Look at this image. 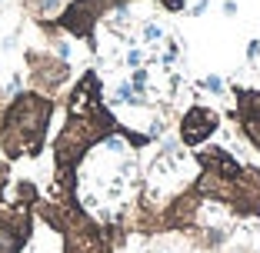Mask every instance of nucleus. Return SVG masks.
<instances>
[{"label": "nucleus", "mask_w": 260, "mask_h": 253, "mask_svg": "<svg viewBox=\"0 0 260 253\" xmlns=\"http://www.w3.org/2000/svg\"><path fill=\"white\" fill-rule=\"evenodd\" d=\"M57 103L40 90H20L17 97L7 100V107L0 110V150L7 160L40 157L44 140L50 133V117Z\"/></svg>", "instance_id": "obj_1"}, {"label": "nucleus", "mask_w": 260, "mask_h": 253, "mask_svg": "<svg viewBox=\"0 0 260 253\" xmlns=\"http://www.w3.org/2000/svg\"><path fill=\"white\" fill-rule=\"evenodd\" d=\"M23 60H27V80H30L34 90L54 97L70 77V60H60L54 50H23Z\"/></svg>", "instance_id": "obj_2"}, {"label": "nucleus", "mask_w": 260, "mask_h": 253, "mask_svg": "<svg viewBox=\"0 0 260 253\" xmlns=\"http://www.w3.org/2000/svg\"><path fill=\"white\" fill-rule=\"evenodd\" d=\"M100 20H104V14H100L97 0H74V4H67L63 14L57 17V23H60V30L67 33V37L87 40V44H93V30H97Z\"/></svg>", "instance_id": "obj_3"}, {"label": "nucleus", "mask_w": 260, "mask_h": 253, "mask_svg": "<svg viewBox=\"0 0 260 253\" xmlns=\"http://www.w3.org/2000/svg\"><path fill=\"white\" fill-rule=\"evenodd\" d=\"M217 130H220V117H217V110L204 107V103H193V107L180 117L177 140H180L184 147H204Z\"/></svg>", "instance_id": "obj_4"}, {"label": "nucleus", "mask_w": 260, "mask_h": 253, "mask_svg": "<svg viewBox=\"0 0 260 253\" xmlns=\"http://www.w3.org/2000/svg\"><path fill=\"white\" fill-rule=\"evenodd\" d=\"M197 160H200V170H210V173H217L220 180H244L247 176V167L230 154L227 147L210 143V147H204V150H197Z\"/></svg>", "instance_id": "obj_5"}, {"label": "nucleus", "mask_w": 260, "mask_h": 253, "mask_svg": "<svg viewBox=\"0 0 260 253\" xmlns=\"http://www.w3.org/2000/svg\"><path fill=\"white\" fill-rule=\"evenodd\" d=\"M237 120L247 143L260 154V93L257 90H237Z\"/></svg>", "instance_id": "obj_6"}, {"label": "nucleus", "mask_w": 260, "mask_h": 253, "mask_svg": "<svg viewBox=\"0 0 260 253\" xmlns=\"http://www.w3.org/2000/svg\"><path fill=\"white\" fill-rule=\"evenodd\" d=\"M67 4H70V0H23V10L40 23V20H57Z\"/></svg>", "instance_id": "obj_7"}, {"label": "nucleus", "mask_w": 260, "mask_h": 253, "mask_svg": "<svg viewBox=\"0 0 260 253\" xmlns=\"http://www.w3.org/2000/svg\"><path fill=\"white\" fill-rule=\"evenodd\" d=\"M200 246L204 250H217V246L227 240V230H220V227H200Z\"/></svg>", "instance_id": "obj_8"}, {"label": "nucleus", "mask_w": 260, "mask_h": 253, "mask_svg": "<svg viewBox=\"0 0 260 253\" xmlns=\"http://www.w3.org/2000/svg\"><path fill=\"white\" fill-rule=\"evenodd\" d=\"M110 103H130V107H144L147 100L140 97V93H134V87L130 84H120L114 90V97H110Z\"/></svg>", "instance_id": "obj_9"}, {"label": "nucleus", "mask_w": 260, "mask_h": 253, "mask_svg": "<svg viewBox=\"0 0 260 253\" xmlns=\"http://www.w3.org/2000/svg\"><path fill=\"white\" fill-rule=\"evenodd\" d=\"M200 90H207V93H214V97H223V77L220 74H207V77H200Z\"/></svg>", "instance_id": "obj_10"}, {"label": "nucleus", "mask_w": 260, "mask_h": 253, "mask_svg": "<svg viewBox=\"0 0 260 253\" xmlns=\"http://www.w3.org/2000/svg\"><path fill=\"white\" fill-rule=\"evenodd\" d=\"M147 84H150V74H147L144 67L130 70V87H134V93H140V97H144V93H147Z\"/></svg>", "instance_id": "obj_11"}, {"label": "nucleus", "mask_w": 260, "mask_h": 253, "mask_svg": "<svg viewBox=\"0 0 260 253\" xmlns=\"http://www.w3.org/2000/svg\"><path fill=\"white\" fill-rule=\"evenodd\" d=\"M97 147H104V150H107V154H123V150H127V140H123L120 133H107V137L100 140Z\"/></svg>", "instance_id": "obj_12"}, {"label": "nucleus", "mask_w": 260, "mask_h": 253, "mask_svg": "<svg viewBox=\"0 0 260 253\" xmlns=\"http://www.w3.org/2000/svg\"><path fill=\"white\" fill-rule=\"evenodd\" d=\"M50 44H54V54L60 57V60H70V54H74V44H70V37H67V33H60V37H54Z\"/></svg>", "instance_id": "obj_13"}, {"label": "nucleus", "mask_w": 260, "mask_h": 253, "mask_svg": "<svg viewBox=\"0 0 260 253\" xmlns=\"http://www.w3.org/2000/svg\"><path fill=\"white\" fill-rule=\"evenodd\" d=\"M134 0H97V7H100V14L107 17V14H114V10H120V7H130Z\"/></svg>", "instance_id": "obj_14"}, {"label": "nucleus", "mask_w": 260, "mask_h": 253, "mask_svg": "<svg viewBox=\"0 0 260 253\" xmlns=\"http://www.w3.org/2000/svg\"><path fill=\"white\" fill-rule=\"evenodd\" d=\"M164 40V27L160 23H144V44H157Z\"/></svg>", "instance_id": "obj_15"}, {"label": "nucleus", "mask_w": 260, "mask_h": 253, "mask_svg": "<svg viewBox=\"0 0 260 253\" xmlns=\"http://www.w3.org/2000/svg\"><path fill=\"white\" fill-rule=\"evenodd\" d=\"M144 60H147V57H144V50H140V47H130V50H127V67L137 70V67H144Z\"/></svg>", "instance_id": "obj_16"}, {"label": "nucleus", "mask_w": 260, "mask_h": 253, "mask_svg": "<svg viewBox=\"0 0 260 253\" xmlns=\"http://www.w3.org/2000/svg\"><path fill=\"white\" fill-rule=\"evenodd\" d=\"M20 90H23V74H14V77L7 80V87H4V93H7V97H17Z\"/></svg>", "instance_id": "obj_17"}, {"label": "nucleus", "mask_w": 260, "mask_h": 253, "mask_svg": "<svg viewBox=\"0 0 260 253\" xmlns=\"http://www.w3.org/2000/svg\"><path fill=\"white\" fill-rule=\"evenodd\" d=\"M257 57H260V40H250V44H247V60H257Z\"/></svg>", "instance_id": "obj_18"}, {"label": "nucleus", "mask_w": 260, "mask_h": 253, "mask_svg": "<svg viewBox=\"0 0 260 253\" xmlns=\"http://www.w3.org/2000/svg\"><path fill=\"white\" fill-rule=\"evenodd\" d=\"M207 7H210V0H197L190 7V17H200V14H207Z\"/></svg>", "instance_id": "obj_19"}, {"label": "nucleus", "mask_w": 260, "mask_h": 253, "mask_svg": "<svg viewBox=\"0 0 260 253\" xmlns=\"http://www.w3.org/2000/svg\"><path fill=\"white\" fill-rule=\"evenodd\" d=\"M220 10H223L227 17H234V14H237V0H223V4H220Z\"/></svg>", "instance_id": "obj_20"}, {"label": "nucleus", "mask_w": 260, "mask_h": 253, "mask_svg": "<svg viewBox=\"0 0 260 253\" xmlns=\"http://www.w3.org/2000/svg\"><path fill=\"white\" fill-rule=\"evenodd\" d=\"M227 253H250L247 246H237V250H227Z\"/></svg>", "instance_id": "obj_21"}, {"label": "nucleus", "mask_w": 260, "mask_h": 253, "mask_svg": "<svg viewBox=\"0 0 260 253\" xmlns=\"http://www.w3.org/2000/svg\"><path fill=\"white\" fill-rule=\"evenodd\" d=\"M160 253H170V250H160Z\"/></svg>", "instance_id": "obj_22"}, {"label": "nucleus", "mask_w": 260, "mask_h": 253, "mask_svg": "<svg viewBox=\"0 0 260 253\" xmlns=\"http://www.w3.org/2000/svg\"><path fill=\"white\" fill-rule=\"evenodd\" d=\"M0 4H7V0H0Z\"/></svg>", "instance_id": "obj_23"}]
</instances>
